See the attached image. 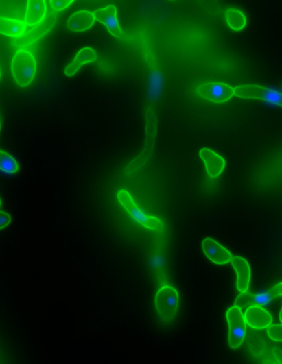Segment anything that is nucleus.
<instances>
[{"label":"nucleus","instance_id":"obj_1","mask_svg":"<svg viewBox=\"0 0 282 364\" xmlns=\"http://www.w3.org/2000/svg\"><path fill=\"white\" fill-rule=\"evenodd\" d=\"M116 197L121 207L137 225L152 232H161L164 230V223L162 219L148 214L138 205L134 198L127 190H119Z\"/></svg>","mask_w":282,"mask_h":364},{"label":"nucleus","instance_id":"obj_2","mask_svg":"<svg viewBox=\"0 0 282 364\" xmlns=\"http://www.w3.org/2000/svg\"><path fill=\"white\" fill-rule=\"evenodd\" d=\"M10 71L16 85L21 88L30 86L38 72L35 56L27 49H19L12 58Z\"/></svg>","mask_w":282,"mask_h":364},{"label":"nucleus","instance_id":"obj_3","mask_svg":"<svg viewBox=\"0 0 282 364\" xmlns=\"http://www.w3.org/2000/svg\"><path fill=\"white\" fill-rule=\"evenodd\" d=\"M180 295L175 287L163 284L155 294L154 307L156 315L165 324H172L178 315Z\"/></svg>","mask_w":282,"mask_h":364},{"label":"nucleus","instance_id":"obj_4","mask_svg":"<svg viewBox=\"0 0 282 364\" xmlns=\"http://www.w3.org/2000/svg\"><path fill=\"white\" fill-rule=\"evenodd\" d=\"M235 88V96L244 99H256L273 108H282V90L277 88L259 85V84H243Z\"/></svg>","mask_w":282,"mask_h":364},{"label":"nucleus","instance_id":"obj_5","mask_svg":"<svg viewBox=\"0 0 282 364\" xmlns=\"http://www.w3.org/2000/svg\"><path fill=\"white\" fill-rule=\"evenodd\" d=\"M195 91L200 98L215 104H225L235 96V88L221 82H204L198 84Z\"/></svg>","mask_w":282,"mask_h":364},{"label":"nucleus","instance_id":"obj_6","mask_svg":"<svg viewBox=\"0 0 282 364\" xmlns=\"http://www.w3.org/2000/svg\"><path fill=\"white\" fill-rule=\"evenodd\" d=\"M228 323V343L232 350H237L244 345L246 338V326L243 310L235 305L226 312Z\"/></svg>","mask_w":282,"mask_h":364},{"label":"nucleus","instance_id":"obj_7","mask_svg":"<svg viewBox=\"0 0 282 364\" xmlns=\"http://www.w3.org/2000/svg\"><path fill=\"white\" fill-rule=\"evenodd\" d=\"M96 21L102 23L108 33L113 37L119 40H128V35L124 33L121 27L118 17V9L114 5H108L106 7L94 11Z\"/></svg>","mask_w":282,"mask_h":364},{"label":"nucleus","instance_id":"obj_8","mask_svg":"<svg viewBox=\"0 0 282 364\" xmlns=\"http://www.w3.org/2000/svg\"><path fill=\"white\" fill-rule=\"evenodd\" d=\"M201 250L209 262L216 265L223 266L231 263L235 256L226 247L221 245L215 239L207 237L201 242Z\"/></svg>","mask_w":282,"mask_h":364},{"label":"nucleus","instance_id":"obj_9","mask_svg":"<svg viewBox=\"0 0 282 364\" xmlns=\"http://www.w3.org/2000/svg\"><path fill=\"white\" fill-rule=\"evenodd\" d=\"M199 157L204 164L205 173L209 178L215 179L223 174L226 167V161L222 155L209 147H202L199 151Z\"/></svg>","mask_w":282,"mask_h":364},{"label":"nucleus","instance_id":"obj_10","mask_svg":"<svg viewBox=\"0 0 282 364\" xmlns=\"http://www.w3.org/2000/svg\"><path fill=\"white\" fill-rule=\"evenodd\" d=\"M231 264L236 274L237 291L239 293H247L252 280V269L249 262L242 256L237 255L233 257Z\"/></svg>","mask_w":282,"mask_h":364},{"label":"nucleus","instance_id":"obj_11","mask_svg":"<svg viewBox=\"0 0 282 364\" xmlns=\"http://www.w3.org/2000/svg\"><path fill=\"white\" fill-rule=\"evenodd\" d=\"M244 319L247 326L255 330H265L272 325V315L263 306L253 305L244 312Z\"/></svg>","mask_w":282,"mask_h":364},{"label":"nucleus","instance_id":"obj_12","mask_svg":"<svg viewBox=\"0 0 282 364\" xmlns=\"http://www.w3.org/2000/svg\"><path fill=\"white\" fill-rule=\"evenodd\" d=\"M97 58L98 54L95 48L84 47L76 53L72 61L65 67L64 75L67 77H73L83 66L95 63Z\"/></svg>","mask_w":282,"mask_h":364},{"label":"nucleus","instance_id":"obj_13","mask_svg":"<svg viewBox=\"0 0 282 364\" xmlns=\"http://www.w3.org/2000/svg\"><path fill=\"white\" fill-rule=\"evenodd\" d=\"M47 3L45 0H28L23 20L27 27H36L45 21Z\"/></svg>","mask_w":282,"mask_h":364},{"label":"nucleus","instance_id":"obj_14","mask_svg":"<svg viewBox=\"0 0 282 364\" xmlns=\"http://www.w3.org/2000/svg\"><path fill=\"white\" fill-rule=\"evenodd\" d=\"M96 21L94 12L79 10L72 14L67 21V29L73 33H83L92 29Z\"/></svg>","mask_w":282,"mask_h":364},{"label":"nucleus","instance_id":"obj_15","mask_svg":"<svg viewBox=\"0 0 282 364\" xmlns=\"http://www.w3.org/2000/svg\"><path fill=\"white\" fill-rule=\"evenodd\" d=\"M27 24L22 20L2 17L0 19V33L7 37L19 38L27 30Z\"/></svg>","mask_w":282,"mask_h":364},{"label":"nucleus","instance_id":"obj_16","mask_svg":"<svg viewBox=\"0 0 282 364\" xmlns=\"http://www.w3.org/2000/svg\"><path fill=\"white\" fill-rule=\"evenodd\" d=\"M282 297V282H278L267 290L252 293V300L255 305L261 306H269L274 299Z\"/></svg>","mask_w":282,"mask_h":364},{"label":"nucleus","instance_id":"obj_17","mask_svg":"<svg viewBox=\"0 0 282 364\" xmlns=\"http://www.w3.org/2000/svg\"><path fill=\"white\" fill-rule=\"evenodd\" d=\"M164 78L159 70L152 71L149 75L148 97L151 102L158 101L162 95Z\"/></svg>","mask_w":282,"mask_h":364},{"label":"nucleus","instance_id":"obj_18","mask_svg":"<svg viewBox=\"0 0 282 364\" xmlns=\"http://www.w3.org/2000/svg\"><path fill=\"white\" fill-rule=\"evenodd\" d=\"M225 22L229 29L233 32L243 31L247 26V17L243 11L235 9V8H229L225 12Z\"/></svg>","mask_w":282,"mask_h":364},{"label":"nucleus","instance_id":"obj_19","mask_svg":"<svg viewBox=\"0 0 282 364\" xmlns=\"http://www.w3.org/2000/svg\"><path fill=\"white\" fill-rule=\"evenodd\" d=\"M0 167L2 173L8 177L17 175L20 170L17 159L5 150L0 151Z\"/></svg>","mask_w":282,"mask_h":364},{"label":"nucleus","instance_id":"obj_20","mask_svg":"<svg viewBox=\"0 0 282 364\" xmlns=\"http://www.w3.org/2000/svg\"><path fill=\"white\" fill-rule=\"evenodd\" d=\"M235 305L241 308L242 310L247 309L249 306L255 305L252 300V293H239L235 299Z\"/></svg>","mask_w":282,"mask_h":364},{"label":"nucleus","instance_id":"obj_21","mask_svg":"<svg viewBox=\"0 0 282 364\" xmlns=\"http://www.w3.org/2000/svg\"><path fill=\"white\" fill-rule=\"evenodd\" d=\"M267 330L268 337L272 341L282 343V323L272 324Z\"/></svg>","mask_w":282,"mask_h":364},{"label":"nucleus","instance_id":"obj_22","mask_svg":"<svg viewBox=\"0 0 282 364\" xmlns=\"http://www.w3.org/2000/svg\"><path fill=\"white\" fill-rule=\"evenodd\" d=\"M48 3H49L51 10L54 13H59V12L68 9V8L73 5L75 1L74 0H51Z\"/></svg>","mask_w":282,"mask_h":364},{"label":"nucleus","instance_id":"obj_23","mask_svg":"<svg viewBox=\"0 0 282 364\" xmlns=\"http://www.w3.org/2000/svg\"><path fill=\"white\" fill-rule=\"evenodd\" d=\"M12 222V216L9 212L1 210V216H0V228L5 230Z\"/></svg>","mask_w":282,"mask_h":364},{"label":"nucleus","instance_id":"obj_24","mask_svg":"<svg viewBox=\"0 0 282 364\" xmlns=\"http://www.w3.org/2000/svg\"><path fill=\"white\" fill-rule=\"evenodd\" d=\"M164 263V258L162 257V256L156 255L152 258L150 265L152 269H158L163 267Z\"/></svg>","mask_w":282,"mask_h":364},{"label":"nucleus","instance_id":"obj_25","mask_svg":"<svg viewBox=\"0 0 282 364\" xmlns=\"http://www.w3.org/2000/svg\"><path fill=\"white\" fill-rule=\"evenodd\" d=\"M279 319H280L281 323H282V306H281V310H280Z\"/></svg>","mask_w":282,"mask_h":364}]
</instances>
